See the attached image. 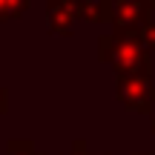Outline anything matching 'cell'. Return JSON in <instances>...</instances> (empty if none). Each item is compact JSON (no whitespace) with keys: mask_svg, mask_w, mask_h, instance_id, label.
Listing matches in <instances>:
<instances>
[{"mask_svg":"<svg viewBox=\"0 0 155 155\" xmlns=\"http://www.w3.org/2000/svg\"><path fill=\"white\" fill-rule=\"evenodd\" d=\"M101 61L118 75H150V49L141 40V29H118L98 40Z\"/></svg>","mask_w":155,"mask_h":155,"instance_id":"cell-1","label":"cell"},{"mask_svg":"<svg viewBox=\"0 0 155 155\" xmlns=\"http://www.w3.org/2000/svg\"><path fill=\"white\" fill-rule=\"evenodd\" d=\"M152 6H155V0H152Z\"/></svg>","mask_w":155,"mask_h":155,"instance_id":"cell-15","label":"cell"},{"mask_svg":"<svg viewBox=\"0 0 155 155\" xmlns=\"http://www.w3.org/2000/svg\"><path fill=\"white\" fill-rule=\"evenodd\" d=\"M152 0H115L109 6V20L118 29H141L152 17Z\"/></svg>","mask_w":155,"mask_h":155,"instance_id":"cell-3","label":"cell"},{"mask_svg":"<svg viewBox=\"0 0 155 155\" xmlns=\"http://www.w3.org/2000/svg\"><path fill=\"white\" fill-rule=\"evenodd\" d=\"M118 98L124 109L135 115H150L155 106V86L150 83V75H118Z\"/></svg>","mask_w":155,"mask_h":155,"instance_id":"cell-2","label":"cell"},{"mask_svg":"<svg viewBox=\"0 0 155 155\" xmlns=\"http://www.w3.org/2000/svg\"><path fill=\"white\" fill-rule=\"evenodd\" d=\"M152 135H155V121H152Z\"/></svg>","mask_w":155,"mask_h":155,"instance_id":"cell-12","label":"cell"},{"mask_svg":"<svg viewBox=\"0 0 155 155\" xmlns=\"http://www.w3.org/2000/svg\"><path fill=\"white\" fill-rule=\"evenodd\" d=\"M69 155H89V150H86V141H83V138H78L75 144H72V150H69Z\"/></svg>","mask_w":155,"mask_h":155,"instance_id":"cell-9","label":"cell"},{"mask_svg":"<svg viewBox=\"0 0 155 155\" xmlns=\"http://www.w3.org/2000/svg\"><path fill=\"white\" fill-rule=\"evenodd\" d=\"M6 155H46V152H40V150H35V144L32 141H26V138H12L9 144H6Z\"/></svg>","mask_w":155,"mask_h":155,"instance_id":"cell-7","label":"cell"},{"mask_svg":"<svg viewBox=\"0 0 155 155\" xmlns=\"http://www.w3.org/2000/svg\"><path fill=\"white\" fill-rule=\"evenodd\" d=\"M3 112H9V92L0 86V115H3Z\"/></svg>","mask_w":155,"mask_h":155,"instance_id":"cell-10","label":"cell"},{"mask_svg":"<svg viewBox=\"0 0 155 155\" xmlns=\"http://www.w3.org/2000/svg\"><path fill=\"white\" fill-rule=\"evenodd\" d=\"M141 40L147 43V49H155V23H144L141 26Z\"/></svg>","mask_w":155,"mask_h":155,"instance_id":"cell-8","label":"cell"},{"mask_svg":"<svg viewBox=\"0 0 155 155\" xmlns=\"http://www.w3.org/2000/svg\"><path fill=\"white\" fill-rule=\"evenodd\" d=\"M129 155H150V152H129Z\"/></svg>","mask_w":155,"mask_h":155,"instance_id":"cell-11","label":"cell"},{"mask_svg":"<svg viewBox=\"0 0 155 155\" xmlns=\"http://www.w3.org/2000/svg\"><path fill=\"white\" fill-rule=\"evenodd\" d=\"M26 6H29V0H0V23L23 17Z\"/></svg>","mask_w":155,"mask_h":155,"instance_id":"cell-6","label":"cell"},{"mask_svg":"<svg viewBox=\"0 0 155 155\" xmlns=\"http://www.w3.org/2000/svg\"><path fill=\"white\" fill-rule=\"evenodd\" d=\"M101 155H109V152H101Z\"/></svg>","mask_w":155,"mask_h":155,"instance_id":"cell-14","label":"cell"},{"mask_svg":"<svg viewBox=\"0 0 155 155\" xmlns=\"http://www.w3.org/2000/svg\"><path fill=\"white\" fill-rule=\"evenodd\" d=\"M106 3H115V0H106Z\"/></svg>","mask_w":155,"mask_h":155,"instance_id":"cell-13","label":"cell"},{"mask_svg":"<svg viewBox=\"0 0 155 155\" xmlns=\"http://www.w3.org/2000/svg\"><path fill=\"white\" fill-rule=\"evenodd\" d=\"M46 26L52 35L69 38L75 29V15L69 0H46Z\"/></svg>","mask_w":155,"mask_h":155,"instance_id":"cell-4","label":"cell"},{"mask_svg":"<svg viewBox=\"0 0 155 155\" xmlns=\"http://www.w3.org/2000/svg\"><path fill=\"white\" fill-rule=\"evenodd\" d=\"M72 3V15L75 17H83L89 23H104L109 20V6L106 0H69Z\"/></svg>","mask_w":155,"mask_h":155,"instance_id":"cell-5","label":"cell"}]
</instances>
